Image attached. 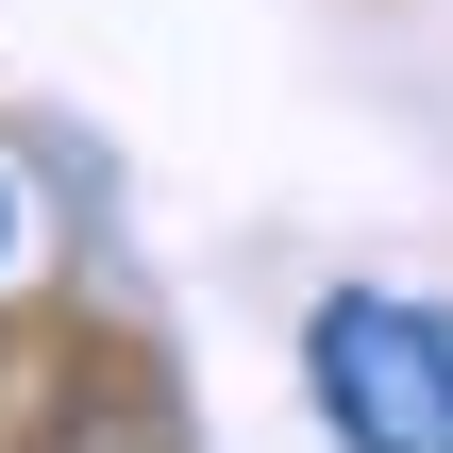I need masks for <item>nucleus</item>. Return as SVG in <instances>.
Returning a JSON list of instances; mask_svg holds the SVG:
<instances>
[{
    "instance_id": "obj_1",
    "label": "nucleus",
    "mask_w": 453,
    "mask_h": 453,
    "mask_svg": "<svg viewBox=\"0 0 453 453\" xmlns=\"http://www.w3.org/2000/svg\"><path fill=\"white\" fill-rule=\"evenodd\" d=\"M303 387H319L336 453H453V303H403V286L319 303Z\"/></svg>"
},
{
    "instance_id": "obj_2",
    "label": "nucleus",
    "mask_w": 453,
    "mask_h": 453,
    "mask_svg": "<svg viewBox=\"0 0 453 453\" xmlns=\"http://www.w3.org/2000/svg\"><path fill=\"white\" fill-rule=\"evenodd\" d=\"M0 269H17V185H0Z\"/></svg>"
}]
</instances>
